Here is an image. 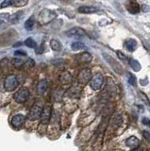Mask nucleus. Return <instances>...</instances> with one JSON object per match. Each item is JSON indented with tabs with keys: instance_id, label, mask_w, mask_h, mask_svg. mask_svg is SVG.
Segmentation results:
<instances>
[{
	"instance_id": "1",
	"label": "nucleus",
	"mask_w": 150,
	"mask_h": 151,
	"mask_svg": "<svg viewBox=\"0 0 150 151\" xmlns=\"http://www.w3.org/2000/svg\"><path fill=\"white\" fill-rule=\"evenodd\" d=\"M57 16V14L54 11L49 9H44L39 13L38 16V22L40 25H47L50 22H52Z\"/></svg>"
},
{
	"instance_id": "2",
	"label": "nucleus",
	"mask_w": 150,
	"mask_h": 151,
	"mask_svg": "<svg viewBox=\"0 0 150 151\" xmlns=\"http://www.w3.org/2000/svg\"><path fill=\"white\" fill-rule=\"evenodd\" d=\"M18 86V80L14 75H9L4 81V88L6 91H13Z\"/></svg>"
},
{
	"instance_id": "3",
	"label": "nucleus",
	"mask_w": 150,
	"mask_h": 151,
	"mask_svg": "<svg viewBox=\"0 0 150 151\" xmlns=\"http://www.w3.org/2000/svg\"><path fill=\"white\" fill-rule=\"evenodd\" d=\"M103 82H104V78H103V76L99 73H97L91 78L90 86L93 90L96 91V90H99L101 88V86L103 85Z\"/></svg>"
},
{
	"instance_id": "4",
	"label": "nucleus",
	"mask_w": 150,
	"mask_h": 151,
	"mask_svg": "<svg viewBox=\"0 0 150 151\" xmlns=\"http://www.w3.org/2000/svg\"><path fill=\"white\" fill-rule=\"evenodd\" d=\"M92 78V72L89 68H84L78 73V80L80 84H87Z\"/></svg>"
},
{
	"instance_id": "5",
	"label": "nucleus",
	"mask_w": 150,
	"mask_h": 151,
	"mask_svg": "<svg viewBox=\"0 0 150 151\" xmlns=\"http://www.w3.org/2000/svg\"><path fill=\"white\" fill-rule=\"evenodd\" d=\"M29 92L27 88H21L19 91L14 94L15 101L21 104L25 103L27 99H29Z\"/></svg>"
},
{
	"instance_id": "6",
	"label": "nucleus",
	"mask_w": 150,
	"mask_h": 151,
	"mask_svg": "<svg viewBox=\"0 0 150 151\" xmlns=\"http://www.w3.org/2000/svg\"><path fill=\"white\" fill-rule=\"evenodd\" d=\"M65 34L70 38H78H78H82L85 36V31L80 27H73L68 29L65 32Z\"/></svg>"
},
{
	"instance_id": "7",
	"label": "nucleus",
	"mask_w": 150,
	"mask_h": 151,
	"mask_svg": "<svg viewBox=\"0 0 150 151\" xmlns=\"http://www.w3.org/2000/svg\"><path fill=\"white\" fill-rule=\"evenodd\" d=\"M25 123V116L23 114H15L11 117V124L14 129H20Z\"/></svg>"
},
{
	"instance_id": "8",
	"label": "nucleus",
	"mask_w": 150,
	"mask_h": 151,
	"mask_svg": "<svg viewBox=\"0 0 150 151\" xmlns=\"http://www.w3.org/2000/svg\"><path fill=\"white\" fill-rule=\"evenodd\" d=\"M41 114H42V108L35 105L30 109L29 114H27V118L29 120H37L41 117Z\"/></svg>"
},
{
	"instance_id": "9",
	"label": "nucleus",
	"mask_w": 150,
	"mask_h": 151,
	"mask_svg": "<svg viewBox=\"0 0 150 151\" xmlns=\"http://www.w3.org/2000/svg\"><path fill=\"white\" fill-rule=\"evenodd\" d=\"M104 57H105V59L107 60L108 63H109V64L111 66L112 68H113V70L115 71V72H117L118 74H122V67L115 60H113L111 57H110L109 55H107V54H104Z\"/></svg>"
},
{
	"instance_id": "10",
	"label": "nucleus",
	"mask_w": 150,
	"mask_h": 151,
	"mask_svg": "<svg viewBox=\"0 0 150 151\" xmlns=\"http://www.w3.org/2000/svg\"><path fill=\"white\" fill-rule=\"evenodd\" d=\"M126 9H128V11L132 14H136L140 12V6L136 0H129L128 5H126Z\"/></svg>"
},
{
	"instance_id": "11",
	"label": "nucleus",
	"mask_w": 150,
	"mask_h": 151,
	"mask_svg": "<svg viewBox=\"0 0 150 151\" xmlns=\"http://www.w3.org/2000/svg\"><path fill=\"white\" fill-rule=\"evenodd\" d=\"M50 114H51V108L49 105H46L44 106V108L42 110V114H41V117H42V122L45 124V123H47L49 121V118H50Z\"/></svg>"
},
{
	"instance_id": "12",
	"label": "nucleus",
	"mask_w": 150,
	"mask_h": 151,
	"mask_svg": "<svg viewBox=\"0 0 150 151\" xmlns=\"http://www.w3.org/2000/svg\"><path fill=\"white\" fill-rule=\"evenodd\" d=\"M77 60L78 61V63H90V61L92 60V56L90 53H88V52H83V53L78 55Z\"/></svg>"
},
{
	"instance_id": "13",
	"label": "nucleus",
	"mask_w": 150,
	"mask_h": 151,
	"mask_svg": "<svg viewBox=\"0 0 150 151\" xmlns=\"http://www.w3.org/2000/svg\"><path fill=\"white\" fill-rule=\"evenodd\" d=\"M60 80L62 84H70L73 80L72 75L70 74L68 71H64V72H62V75H60Z\"/></svg>"
},
{
	"instance_id": "14",
	"label": "nucleus",
	"mask_w": 150,
	"mask_h": 151,
	"mask_svg": "<svg viewBox=\"0 0 150 151\" xmlns=\"http://www.w3.org/2000/svg\"><path fill=\"white\" fill-rule=\"evenodd\" d=\"M97 12H98V9L95 7H92V6H81L78 8V12H80V13L91 14V13H95Z\"/></svg>"
},
{
	"instance_id": "15",
	"label": "nucleus",
	"mask_w": 150,
	"mask_h": 151,
	"mask_svg": "<svg viewBox=\"0 0 150 151\" xmlns=\"http://www.w3.org/2000/svg\"><path fill=\"white\" fill-rule=\"evenodd\" d=\"M126 145L128 146V147H131V148H136L138 147L139 145H140V141L137 137L135 136H130L129 138L126 141Z\"/></svg>"
},
{
	"instance_id": "16",
	"label": "nucleus",
	"mask_w": 150,
	"mask_h": 151,
	"mask_svg": "<svg viewBox=\"0 0 150 151\" xmlns=\"http://www.w3.org/2000/svg\"><path fill=\"white\" fill-rule=\"evenodd\" d=\"M48 88V81L46 79H42L37 85V93L42 94L44 93Z\"/></svg>"
},
{
	"instance_id": "17",
	"label": "nucleus",
	"mask_w": 150,
	"mask_h": 151,
	"mask_svg": "<svg viewBox=\"0 0 150 151\" xmlns=\"http://www.w3.org/2000/svg\"><path fill=\"white\" fill-rule=\"evenodd\" d=\"M125 47L126 49H128L129 52H133L135 51L136 49V47H137V42H136L135 40L133 39H128V40H126L125 42Z\"/></svg>"
},
{
	"instance_id": "18",
	"label": "nucleus",
	"mask_w": 150,
	"mask_h": 151,
	"mask_svg": "<svg viewBox=\"0 0 150 151\" xmlns=\"http://www.w3.org/2000/svg\"><path fill=\"white\" fill-rule=\"evenodd\" d=\"M50 47L52 48L54 51H60V49H62V42H60L59 40L57 39H52L50 41Z\"/></svg>"
},
{
	"instance_id": "19",
	"label": "nucleus",
	"mask_w": 150,
	"mask_h": 151,
	"mask_svg": "<svg viewBox=\"0 0 150 151\" xmlns=\"http://www.w3.org/2000/svg\"><path fill=\"white\" fill-rule=\"evenodd\" d=\"M23 14H24V12H23L22 11L21 12H15L14 14H12V15L11 16V22L12 24H17V23H19L20 20L22 19L23 17Z\"/></svg>"
},
{
	"instance_id": "20",
	"label": "nucleus",
	"mask_w": 150,
	"mask_h": 151,
	"mask_svg": "<svg viewBox=\"0 0 150 151\" xmlns=\"http://www.w3.org/2000/svg\"><path fill=\"white\" fill-rule=\"evenodd\" d=\"M35 25V17L33 15H31L25 23V28L27 30H31L33 26Z\"/></svg>"
},
{
	"instance_id": "21",
	"label": "nucleus",
	"mask_w": 150,
	"mask_h": 151,
	"mask_svg": "<svg viewBox=\"0 0 150 151\" xmlns=\"http://www.w3.org/2000/svg\"><path fill=\"white\" fill-rule=\"evenodd\" d=\"M71 48L74 51H78V50H81L83 48H85V45L81 42H75L71 45Z\"/></svg>"
},
{
	"instance_id": "22",
	"label": "nucleus",
	"mask_w": 150,
	"mask_h": 151,
	"mask_svg": "<svg viewBox=\"0 0 150 151\" xmlns=\"http://www.w3.org/2000/svg\"><path fill=\"white\" fill-rule=\"evenodd\" d=\"M129 64H130V67L132 68L134 71H136V72H138V71L141 70V64L139 63L138 60L130 59L129 60Z\"/></svg>"
},
{
	"instance_id": "23",
	"label": "nucleus",
	"mask_w": 150,
	"mask_h": 151,
	"mask_svg": "<svg viewBox=\"0 0 150 151\" xmlns=\"http://www.w3.org/2000/svg\"><path fill=\"white\" fill-rule=\"evenodd\" d=\"M25 45L27 46V47H29V48H37V44H36V42L32 39V38L29 37V38H27L26 41H25Z\"/></svg>"
},
{
	"instance_id": "24",
	"label": "nucleus",
	"mask_w": 150,
	"mask_h": 151,
	"mask_svg": "<svg viewBox=\"0 0 150 151\" xmlns=\"http://www.w3.org/2000/svg\"><path fill=\"white\" fill-rule=\"evenodd\" d=\"M11 63L12 65L14 66L16 68H21L23 65H24V60H21V59H18V58H15V59H12L11 60Z\"/></svg>"
},
{
	"instance_id": "25",
	"label": "nucleus",
	"mask_w": 150,
	"mask_h": 151,
	"mask_svg": "<svg viewBox=\"0 0 150 151\" xmlns=\"http://www.w3.org/2000/svg\"><path fill=\"white\" fill-rule=\"evenodd\" d=\"M27 3H29V0H13L12 6L21 8V7L26 6Z\"/></svg>"
},
{
	"instance_id": "26",
	"label": "nucleus",
	"mask_w": 150,
	"mask_h": 151,
	"mask_svg": "<svg viewBox=\"0 0 150 151\" xmlns=\"http://www.w3.org/2000/svg\"><path fill=\"white\" fill-rule=\"evenodd\" d=\"M122 122V118L120 115H116L113 117V119H112V127H119V125L121 124Z\"/></svg>"
},
{
	"instance_id": "27",
	"label": "nucleus",
	"mask_w": 150,
	"mask_h": 151,
	"mask_svg": "<svg viewBox=\"0 0 150 151\" xmlns=\"http://www.w3.org/2000/svg\"><path fill=\"white\" fill-rule=\"evenodd\" d=\"M128 83L133 87L136 86V78L132 74H128Z\"/></svg>"
},
{
	"instance_id": "28",
	"label": "nucleus",
	"mask_w": 150,
	"mask_h": 151,
	"mask_svg": "<svg viewBox=\"0 0 150 151\" xmlns=\"http://www.w3.org/2000/svg\"><path fill=\"white\" fill-rule=\"evenodd\" d=\"M140 96H141V98L143 99V100L144 101V103L146 104L147 106H149L150 107V101H149V99H148V97L145 96V94L143 93V92H140Z\"/></svg>"
},
{
	"instance_id": "29",
	"label": "nucleus",
	"mask_w": 150,
	"mask_h": 151,
	"mask_svg": "<svg viewBox=\"0 0 150 151\" xmlns=\"http://www.w3.org/2000/svg\"><path fill=\"white\" fill-rule=\"evenodd\" d=\"M13 0H4V1L1 3V8H7L10 5H12Z\"/></svg>"
},
{
	"instance_id": "30",
	"label": "nucleus",
	"mask_w": 150,
	"mask_h": 151,
	"mask_svg": "<svg viewBox=\"0 0 150 151\" xmlns=\"http://www.w3.org/2000/svg\"><path fill=\"white\" fill-rule=\"evenodd\" d=\"M142 133H143V137H144V138L146 140L148 143H150V133H149V132L146 131V130H144Z\"/></svg>"
},
{
	"instance_id": "31",
	"label": "nucleus",
	"mask_w": 150,
	"mask_h": 151,
	"mask_svg": "<svg viewBox=\"0 0 150 151\" xmlns=\"http://www.w3.org/2000/svg\"><path fill=\"white\" fill-rule=\"evenodd\" d=\"M142 122H143V124H144V126H146V127H150V119H149V118H147V117H144V118H143V120H142Z\"/></svg>"
},
{
	"instance_id": "32",
	"label": "nucleus",
	"mask_w": 150,
	"mask_h": 151,
	"mask_svg": "<svg viewBox=\"0 0 150 151\" xmlns=\"http://www.w3.org/2000/svg\"><path fill=\"white\" fill-rule=\"evenodd\" d=\"M44 44H42L40 46H39V49H36V52L38 54H42L44 52Z\"/></svg>"
},
{
	"instance_id": "33",
	"label": "nucleus",
	"mask_w": 150,
	"mask_h": 151,
	"mask_svg": "<svg viewBox=\"0 0 150 151\" xmlns=\"http://www.w3.org/2000/svg\"><path fill=\"white\" fill-rule=\"evenodd\" d=\"M14 55L16 56H26V52L25 51H23V50H16L14 52Z\"/></svg>"
},
{
	"instance_id": "34",
	"label": "nucleus",
	"mask_w": 150,
	"mask_h": 151,
	"mask_svg": "<svg viewBox=\"0 0 150 151\" xmlns=\"http://www.w3.org/2000/svg\"><path fill=\"white\" fill-rule=\"evenodd\" d=\"M117 55H118V57L121 59V60H126V57L122 53V52H120V51H117Z\"/></svg>"
},
{
	"instance_id": "35",
	"label": "nucleus",
	"mask_w": 150,
	"mask_h": 151,
	"mask_svg": "<svg viewBox=\"0 0 150 151\" xmlns=\"http://www.w3.org/2000/svg\"><path fill=\"white\" fill-rule=\"evenodd\" d=\"M27 63H29V66H31V67H32V66H34L35 65V61L33 60H32V59H27Z\"/></svg>"
},
{
	"instance_id": "36",
	"label": "nucleus",
	"mask_w": 150,
	"mask_h": 151,
	"mask_svg": "<svg viewBox=\"0 0 150 151\" xmlns=\"http://www.w3.org/2000/svg\"><path fill=\"white\" fill-rule=\"evenodd\" d=\"M62 60H60V59H59V60H53V64H55V65H57V64H62Z\"/></svg>"
},
{
	"instance_id": "37",
	"label": "nucleus",
	"mask_w": 150,
	"mask_h": 151,
	"mask_svg": "<svg viewBox=\"0 0 150 151\" xmlns=\"http://www.w3.org/2000/svg\"><path fill=\"white\" fill-rule=\"evenodd\" d=\"M134 151H144V148L143 147H139V148H136Z\"/></svg>"
},
{
	"instance_id": "38",
	"label": "nucleus",
	"mask_w": 150,
	"mask_h": 151,
	"mask_svg": "<svg viewBox=\"0 0 150 151\" xmlns=\"http://www.w3.org/2000/svg\"><path fill=\"white\" fill-rule=\"evenodd\" d=\"M19 45H22V42H17V44H15V45H14V46H19Z\"/></svg>"
}]
</instances>
